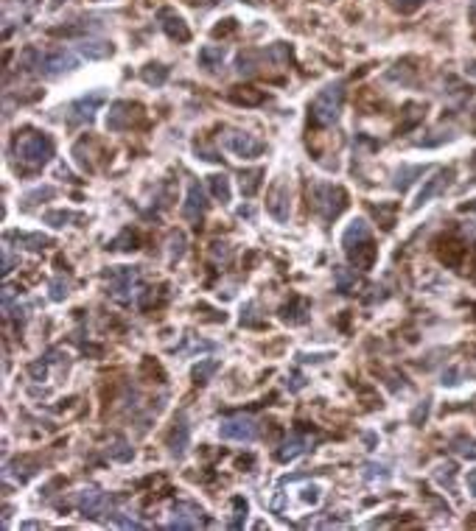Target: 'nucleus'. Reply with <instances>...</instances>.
<instances>
[{"instance_id":"f257e3e1","label":"nucleus","mask_w":476,"mask_h":531,"mask_svg":"<svg viewBox=\"0 0 476 531\" xmlns=\"http://www.w3.org/2000/svg\"><path fill=\"white\" fill-rule=\"evenodd\" d=\"M14 157L26 165V168H43L48 160L53 157V143L50 137L43 132H23L14 137V146H11Z\"/></svg>"},{"instance_id":"f03ea898","label":"nucleus","mask_w":476,"mask_h":531,"mask_svg":"<svg viewBox=\"0 0 476 531\" xmlns=\"http://www.w3.org/2000/svg\"><path fill=\"white\" fill-rule=\"evenodd\" d=\"M342 101H345V84H342V82L320 89L317 98L311 101V118H314V124H320V126H333V124L339 121Z\"/></svg>"},{"instance_id":"7ed1b4c3","label":"nucleus","mask_w":476,"mask_h":531,"mask_svg":"<svg viewBox=\"0 0 476 531\" xmlns=\"http://www.w3.org/2000/svg\"><path fill=\"white\" fill-rule=\"evenodd\" d=\"M79 65V56L73 50H65V48H56V50H48V53H37L34 56V67L48 76V79H56L67 70H73Z\"/></svg>"},{"instance_id":"20e7f679","label":"nucleus","mask_w":476,"mask_h":531,"mask_svg":"<svg viewBox=\"0 0 476 531\" xmlns=\"http://www.w3.org/2000/svg\"><path fill=\"white\" fill-rule=\"evenodd\" d=\"M347 204V193L333 185H320L314 187V210L320 213L323 221H333Z\"/></svg>"},{"instance_id":"39448f33","label":"nucleus","mask_w":476,"mask_h":531,"mask_svg":"<svg viewBox=\"0 0 476 531\" xmlns=\"http://www.w3.org/2000/svg\"><path fill=\"white\" fill-rule=\"evenodd\" d=\"M219 437L227 439V442H252L258 437V425L252 417L247 414H236V417H227L222 420L219 425Z\"/></svg>"},{"instance_id":"423d86ee","label":"nucleus","mask_w":476,"mask_h":531,"mask_svg":"<svg viewBox=\"0 0 476 531\" xmlns=\"http://www.w3.org/2000/svg\"><path fill=\"white\" fill-rule=\"evenodd\" d=\"M143 115L141 104H132V101H115L107 112V129L109 132H124L129 129L132 124H138Z\"/></svg>"},{"instance_id":"0eeeda50","label":"nucleus","mask_w":476,"mask_h":531,"mask_svg":"<svg viewBox=\"0 0 476 531\" xmlns=\"http://www.w3.org/2000/svg\"><path fill=\"white\" fill-rule=\"evenodd\" d=\"M225 148L230 154L241 157V160H255V157H261L266 151V146L249 132H230L225 137Z\"/></svg>"},{"instance_id":"6e6552de","label":"nucleus","mask_w":476,"mask_h":531,"mask_svg":"<svg viewBox=\"0 0 476 531\" xmlns=\"http://www.w3.org/2000/svg\"><path fill=\"white\" fill-rule=\"evenodd\" d=\"M138 268H115L107 280V291L118 300V302H129L132 294H135V285H138Z\"/></svg>"},{"instance_id":"1a4fd4ad","label":"nucleus","mask_w":476,"mask_h":531,"mask_svg":"<svg viewBox=\"0 0 476 531\" xmlns=\"http://www.w3.org/2000/svg\"><path fill=\"white\" fill-rule=\"evenodd\" d=\"M202 526H207V518H205V512L196 503H188V500L174 503V509H171V529H202Z\"/></svg>"},{"instance_id":"9d476101","label":"nucleus","mask_w":476,"mask_h":531,"mask_svg":"<svg viewBox=\"0 0 476 531\" xmlns=\"http://www.w3.org/2000/svg\"><path fill=\"white\" fill-rule=\"evenodd\" d=\"M291 193H288V182L286 179H278L272 187H269V196H266V210L272 213L275 221L286 224L288 221V213H291Z\"/></svg>"},{"instance_id":"9b49d317","label":"nucleus","mask_w":476,"mask_h":531,"mask_svg":"<svg viewBox=\"0 0 476 531\" xmlns=\"http://www.w3.org/2000/svg\"><path fill=\"white\" fill-rule=\"evenodd\" d=\"M76 506H79V509H82L87 518H101L104 512H109L112 498H109L107 492H101V489L87 487V489H82V492L76 495Z\"/></svg>"},{"instance_id":"f8f14e48","label":"nucleus","mask_w":476,"mask_h":531,"mask_svg":"<svg viewBox=\"0 0 476 531\" xmlns=\"http://www.w3.org/2000/svg\"><path fill=\"white\" fill-rule=\"evenodd\" d=\"M367 243H370V226H367V221L356 219V221L347 224V229H345V235H342L345 252L353 255V252H359L362 246H367Z\"/></svg>"},{"instance_id":"ddd939ff","label":"nucleus","mask_w":476,"mask_h":531,"mask_svg":"<svg viewBox=\"0 0 476 531\" xmlns=\"http://www.w3.org/2000/svg\"><path fill=\"white\" fill-rule=\"evenodd\" d=\"M205 210H207L205 190L199 187V182H190V185H188V199H185V204H183V216H185V221H190V224H196V226H199L202 216H205Z\"/></svg>"},{"instance_id":"4468645a","label":"nucleus","mask_w":476,"mask_h":531,"mask_svg":"<svg viewBox=\"0 0 476 531\" xmlns=\"http://www.w3.org/2000/svg\"><path fill=\"white\" fill-rule=\"evenodd\" d=\"M101 101H104V95H101V92H93L90 98L85 95V98L73 101V104L67 106V121H70V124H85V121H90V118H93V112L101 106Z\"/></svg>"},{"instance_id":"2eb2a0df","label":"nucleus","mask_w":476,"mask_h":531,"mask_svg":"<svg viewBox=\"0 0 476 531\" xmlns=\"http://www.w3.org/2000/svg\"><path fill=\"white\" fill-rule=\"evenodd\" d=\"M451 177H454V171L451 168H445V171H437L431 179H426V185L421 187V193H418V202H415V210L418 207H423V204H428L434 196H440L445 187H448V182H451Z\"/></svg>"},{"instance_id":"dca6fc26","label":"nucleus","mask_w":476,"mask_h":531,"mask_svg":"<svg viewBox=\"0 0 476 531\" xmlns=\"http://www.w3.org/2000/svg\"><path fill=\"white\" fill-rule=\"evenodd\" d=\"M160 26H163V31H166L171 40H177V43H188L190 40V31H188V26H185V20H183L177 11H171V9H163V11H160Z\"/></svg>"},{"instance_id":"f3484780","label":"nucleus","mask_w":476,"mask_h":531,"mask_svg":"<svg viewBox=\"0 0 476 531\" xmlns=\"http://www.w3.org/2000/svg\"><path fill=\"white\" fill-rule=\"evenodd\" d=\"M188 444H190V425L188 420H185V414H180L177 422H174V428H171V434H168V450L174 456H183L188 450Z\"/></svg>"},{"instance_id":"a211bd4d","label":"nucleus","mask_w":476,"mask_h":531,"mask_svg":"<svg viewBox=\"0 0 476 531\" xmlns=\"http://www.w3.org/2000/svg\"><path fill=\"white\" fill-rule=\"evenodd\" d=\"M308 444H311L308 437H303V434H291V437L283 442V447L278 450V459H281V461H291V459H297L303 450H308Z\"/></svg>"},{"instance_id":"6ab92c4d","label":"nucleus","mask_w":476,"mask_h":531,"mask_svg":"<svg viewBox=\"0 0 476 531\" xmlns=\"http://www.w3.org/2000/svg\"><path fill=\"white\" fill-rule=\"evenodd\" d=\"M76 53L87 56V59H107V56H112V45L101 43V40H85L76 45Z\"/></svg>"},{"instance_id":"aec40b11","label":"nucleus","mask_w":476,"mask_h":531,"mask_svg":"<svg viewBox=\"0 0 476 531\" xmlns=\"http://www.w3.org/2000/svg\"><path fill=\"white\" fill-rule=\"evenodd\" d=\"M222 62H225V48H219V45H205V48L199 50V65H202V67L219 70Z\"/></svg>"},{"instance_id":"412c9836","label":"nucleus","mask_w":476,"mask_h":531,"mask_svg":"<svg viewBox=\"0 0 476 531\" xmlns=\"http://www.w3.org/2000/svg\"><path fill=\"white\" fill-rule=\"evenodd\" d=\"M305 302L303 300H291V305H286L283 310H281V316H283L286 322H291V324H303L308 316H305Z\"/></svg>"},{"instance_id":"4be33fe9","label":"nucleus","mask_w":476,"mask_h":531,"mask_svg":"<svg viewBox=\"0 0 476 531\" xmlns=\"http://www.w3.org/2000/svg\"><path fill=\"white\" fill-rule=\"evenodd\" d=\"M166 79H168V67H163V65H146V67H143V82H146V84L160 87Z\"/></svg>"},{"instance_id":"5701e85b","label":"nucleus","mask_w":476,"mask_h":531,"mask_svg":"<svg viewBox=\"0 0 476 531\" xmlns=\"http://www.w3.org/2000/svg\"><path fill=\"white\" fill-rule=\"evenodd\" d=\"M261 179H264V171H261V168L241 174V193H244V196H255V190L261 187Z\"/></svg>"},{"instance_id":"b1692460","label":"nucleus","mask_w":476,"mask_h":531,"mask_svg":"<svg viewBox=\"0 0 476 531\" xmlns=\"http://www.w3.org/2000/svg\"><path fill=\"white\" fill-rule=\"evenodd\" d=\"M333 277H336V285H339V291H342V294H350V291L356 288V274H353V271H347L345 266H339V268L333 271Z\"/></svg>"},{"instance_id":"393cba45","label":"nucleus","mask_w":476,"mask_h":531,"mask_svg":"<svg viewBox=\"0 0 476 531\" xmlns=\"http://www.w3.org/2000/svg\"><path fill=\"white\" fill-rule=\"evenodd\" d=\"M216 372H219V361H202V363H196V369H193V381H196V383H207Z\"/></svg>"},{"instance_id":"a878e982","label":"nucleus","mask_w":476,"mask_h":531,"mask_svg":"<svg viewBox=\"0 0 476 531\" xmlns=\"http://www.w3.org/2000/svg\"><path fill=\"white\" fill-rule=\"evenodd\" d=\"M210 187H213V196H216L219 202H230V179L225 177V174L210 177Z\"/></svg>"},{"instance_id":"bb28decb","label":"nucleus","mask_w":476,"mask_h":531,"mask_svg":"<svg viewBox=\"0 0 476 531\" xmlns=\"http://www.w3.org/2000/svg\"><path fill=\"white\" fill-rule=\"evenodd\" d=\"M43 219H45V224H50V226H65V224L76 221L79 216H76V213H67V210H48Z\"/></svg>"},{"instance_id":"cd10ccee","label":"nucleus","mask_w":476,"mask_h":531,"mask_svg":"<svg viewBox=\"0 0 476 531\" xmlns=\"http://www.w3.org/2000/svg\"><path fill=\"white\" fill-rule=\"evenodd\" d=\"M107 453L118 461H129L132 459V447L124 442V439H112V444H107Z\"/></svg>"},{"instance_id":"c85d7f7f","label":"nucleus","mask_w":476,"mask_h":531,"mask_svg":"<svg viewBox=\"0 0 476 531\" xmlns=\"http://www.w3.org/2000/svg\"><path fill=\"white\" fill-rule=\"evenodd\" d=\"M451 447L463 456V459H476V439H468V437H457Z\"/></svg>"},{"instance_id":"c756f323","label":"nucleus","mask_w":476,"mask_h":531,"mask_svg":"<svg viewBox=\"0 0 476 531\" xmlns=\"http://www.w3.org/2000/svg\"><path fill=\"white\" fill-rule=\"evenodd\" d=\"M9 235H11V238H17L20 243H28V249H45L48 243H50V241H48V238H43V235H26V232H17V235H14V232H9Z\"/></svg>"},{"instance_id":"7c9ffc66","label":"nucleus","mask_w":476,"mask_h":531,"mask_svg":"<svg viewBox=\"0 0 476 531\" xmlns=\"http://www.w3.org/2000/svg\"><path fill=\"white\" fill-rule=\"evenodd\" d=\"M434 478H437L443 487L454 489V464H440L437 473H434Z\"/></svg>"},{"instance_id":"2f4dec72","label":"nucleus","mask_w":476,"mask_h":531,"mask_svg":"<svg viewBox=\"0 0 476 531\" xmlns=\"http://www.w3.org/2000/svg\"><path fill=\"white\" fill-rule=\"evenodd\" d=\"M230 98H233L236 104H261V101H264L261 92H233Z\"/></svg>"},{"instance_id":"473e14b6","label":"nucleus","mask_w":476,"mask_h":531,"mask_svg":"<svg viewBox=\"0 0 476 531\" xmlns=\"http://www.w3.org/2000/svg\"><path fill=\"white\" fill-rule=\"evenodd\" d=\"M183 252H185V238L177 232V235H171V261L183 258Z\"/></svg>"},{"instance_id":"72a5a7b5","label":"nucleus","mask_w":476,"mask_h":531,"mask_svg":"<svg viewBox=\"0 0 476 531\" xmlns=\"http://www.w3.org/2000/svg\"><path fill=\"white\" fill-rule=\"evenodd\" d=\"M50 297H53V300H65V297H67V283H65V285H62V280L50 283Z\"/></svg>"},{"instance_id":"f704fd0d","label":"nucleus","mask_w":476,"mask_h":531,"mask_svg":"<svg viewBox=\"0 0 476 531\" xmlns=\"http://www.w3.org/2000/svg\"><path fill=\"white\" fill-rule=\"evenodd\" d=\"M241 324H261V319L255 316V305H247L241 313Z\"/></svg>"},{"instance_id":"c9c22d12","label":"nucleus","mask_w":476,"mask_h":531,"mask_svg":"<svg viewBox=\"0 0 476 531\" xmlns=\"http://www.w3.org/2000/svg\"><path fill=\"white\" fill-rule=\"evenodd\" d=\"M213 258H222V261H227V258H230V249H227V243H213Z\"/></svg>"},{"instance_id":"e433bc0d","label":"nucleus","mask_w":476,"mask_h":531,"mask_svg":"<svg viewBox=\"0 0 476 531\" xmlns=\"http://www.w3.org/2000/svg\"><path fill=\"white\" fill-rule=\"evenodd\" d=\"M398 3H401V9H404V11H412V9H418L423 0H398Z\"/></svg>"},{"instance_id":"4c0bfd02","label":"nucleus","mask_w":476,"mask_h":531,"mask_svg":"<svg viewBox=\"0 0 476 531\" xmlns=\"http://www.w3.org/2000/svg\"><path fill=\"white\" fill-rule=\"evenodd\" d=\"M11 271V255H9V249L3 252V274H9Z\"/></svg>"},{"instance_id":"58836bf2","label":"nucleus","mask_w":476,"mask_h":531,"mask_svg":"<svg viewBox=\"0 0 476 531\" xmlns=\"http://www.w3.org/2000/svg\"><path fill=\"white\" fill-rule=\"evenodd\" d=\"M468 487H471V492L476 495V470H471V473H468Z\"/></svg>"},{"instance_id":"ea45409f","label":"nucleus","mask_w":476,"mask_h":531,"mask_svg":"<svg viewBox=\"0 0 476 531\" xmlns=\"http://www.w3.org/2000/svg\"><path fill=\"white\" fill-rule=\"evenodd\" d=\"M190 3H205V6H213V3H225V0H190Z\"/></svg>"},{"instance_id":"a19ab883","label":"nucleus","mask_w":476,"mask_h":531,"mask_svg":"<svg viewBox=\"0 0 476 531\" xmlns=\"http://www.w3.org/2000/svg\"><path fill=\"white\" fill-rule=\"evenodd\" d=\"M471 14H474V17H476V0H474V3H471Z\"/></svg>"}]
</instances>
